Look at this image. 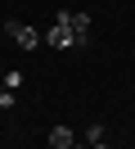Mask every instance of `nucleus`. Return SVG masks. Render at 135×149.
Returning <instances> with one entry per match:
<instances>
[{"label":"nucleus","mask_w":135,"mask_h":149,"mask_svg":"<svg viewBox=\"0 0 135 149\" xmlns=\"http://www.w3.org/2000/svg\"><path fill=\"white\" fill-rule=\"evenodd\" d=\"M5 32H9V41H14L18 50H32L36 41H41V32H36L32 23H18V18H9V23H5Z\"/></svg>","instance_id":"obj_1"},{"label":"nucleus","mask_w":135,"mask_h":149,"mask_svg":"<svg viewBox=\"0 0 135 149\" xmlns=\"http://www.w3.org/2000/svg\"><path fill=\"white\" fill-rule=\"evenodd\" d=\"M54 23H68V27L77 32V45H86V41H90V14H68V9H63Z\"/></svg>","instance_id":"obj_2"},{"label":"nucleus","mask_w":135,"mask_h":149,"mask_svg":"<svg viewBox=\"0 0 135 149\" xmlns=\"http://www.w3.org/2000/svg\"><path fill=\"white\" fill-rule=\"evenodd\" d=\"M45 41H50L54 50H72V45H77V32H72L68 23H54V27L45 32Z\"/></svg>","instance_id":"obj_3"},{"label":"nucleus","mask_w":135,"mask_h":149,"mask_svg":"<svg viewBox=\"0 0 135 149\" xmlns=\"http://www.w3.org/2000/svg\"><path fill=\"white\" fill-rule=\"evenodd\" d=\"M50 145H54V149H72V145H77L72 127H50Z\"/></svg>","instance_id":"obj_4"},{"label":"nucleus","mask_w":135,"mask_h":149,"mask_svg":"<svg viewBox=\"0 0 135 149\" xmlns=\"http://www.w3.org/2000/svg\"><path fill=\"white\" fill-rule=\"evenodd\" d=\"M86 140H90V145H99V140H104V127H99V122H90V127H86Z\"/></svg>","instance_id":"obj_5"},{"label":"nucleus","mask_w":135,"mask_h":149,"mask_svg":"<svg viewBox=\"0 0 135 149\" xmlns=\"http://www.w3.org/2000/svg\"><path fill=\"white\" fill-rule=\"evenodd\" d=\"M0 109H14V91H9L5 81H0Z\"/></svg>","instance_id":"obj_6"},{"label":"nucleus","mask_w":135,"mask_h":149,"mask_svg":"<svg viewBox=\"0 0 135 149\" xmlns=\"http://www.w3.org/2000/svg\"><path fill=\"white\" fill-rule=\"evenodd\" d=\"M0 81H5L9 91H18V86H23V72H5V77H0Z\"/></svg>","instance_id":"obj_7"},{"label":"nucleus","mask_w":135,"mask_h":149,"mask_svg":"<svg viewBox=\"0 0 135 149\" xmlns=\"http://www.w3.org/2000/svg\"><path fill=\"white\" fill-rule=\"evenodd\" d=\"M90 149H108V145H104V140H99V145H90Z\"/></svg>","instance_id":"obj_8"},{"label":"nucleus","mask_w":135,"mask_h":149,"mask_svg":"<svg viewBox=\"0 0 135 149\" xmlns=\"http://www.w3.org/2000/svg\"><path fill=\"white\" fill-rule=\"evenodd\" d=\"M72 149H90V145H72Z\"/></svg>","instance_id":"obj_9"},{"label":"nucleus","mask_w":135,"mask_h":149,"mask_svg":"<svg viewBox=\"0 0 135 149\" xmlns=\"http://www.w3.org/2000/svg\"><path fill=\"white\" fill-rule=\"evenodd\" d=\"M0 77H5V68H0Z\"/></svg>","instance_id":"obj_10"}]
</instances>
